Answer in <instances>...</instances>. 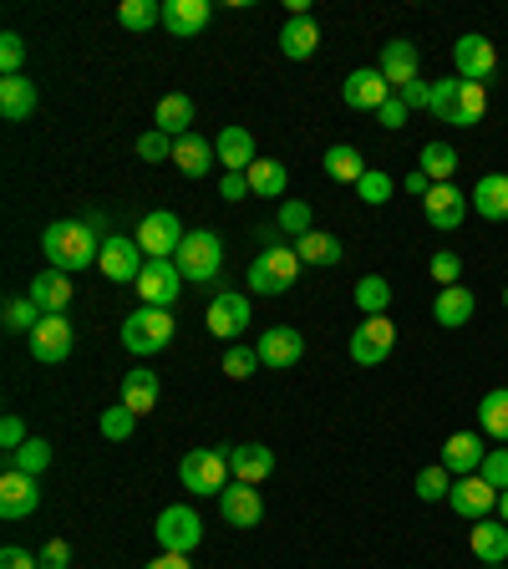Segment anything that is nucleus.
Here are the masks:
<instances>
[{"label": "nucleus", "mask_w": 508, "mask_h": 569, "mask_svg": "<svg viewBox=\"0 0 508 569\" xmlns=\"http://www.w3.org/2000/svg\"><path fill=\"white\" fill-rule=\"evenodd\" d=\"M41 250H47L51 270H67V275H77V270L102 260V240L87 219H57V224L41 234Z\"/></svg>", "instance_id": "1"}, {"label": "nucleus", "mask_w": 508, "mask_h": 569, "mask_svg": "<svg viewBox=\"0 0 508 569\" xmlns=\"http://www.w3.org/2000/svg\"><path fill=\"white\" fill-rule=\"evenodd\" d=\"M433 112L437 122L448 128H478L488 112V87L463 82V77H448V82H433Z\"/></svg>", "instance_id": "2"}, {"label": "nucleus", "mask_w": 508, "mask_h": 569, "mask_svg": "<svg viewBox=\"0 0 508 569\" xmlns=\"http://www.w3.org/2000/svg\"><path fill=\"white\" fill-rule=\"evenodd\" d=\"M301 280V255H295V244H270L260 250L250 265V291L254 295H285Z\"/></svg>", "instance_id": "3"}, {"label": "nucleus", "mask_w": 508, "mask_h": 569, "mask_svg": "<svg viewBox=\"0 0 508 569\" xmlns=\"http://www.w3.org/2000/svg\"><path fill=\"white\" fill-rule=\"evenodd\" d=\"M173 265L183 270V280H189V285H214V280H219V265H224V240H219L214 230L183 234Z\"/></svg>", "instance_id": "4"}, {"label": "nucleus", "mask_w": 508, "mask_h": 569, "mask_svg": "<svg viewBox=\"0 0 508 569\" xmlns=\"http://www.w3.org/2000/svg\"><path fill=\"white\" fill-rule=\"evenodd\" d=\"M179 484L189 494H224L230 488V443H219V448H194L189 458L179 463Z\"/></svg>", "instance_id": "5"}, {"label": "nucleus", "mask_w": 508, "mask_h": 569, "mask_svg": "<svg viewBox=\"0 0 508 569\" xmlns=\"http://www.w3.org/2000/svg\"><path fill=\"white\" fill-rule=\"evenodd\" d=\"M173 311H158V305H138L128 321H122V346L133 356H158L173 341Z\"/></svg>", "instance_id": "6"}, {"label": "nucleus", "mask_w": 508, "mask_h": 569, "mask_svg": "<svg viewBox=\"0 0 508 569\" xmlns=\"http://www.w3.org/2000/svg\"><path fill=\"white\" fill-rule=\"evenodd\" d=\"M153 534H158V545H163V555H194L199 539H204V519L189 504H169V509L158 514Z\"/></svg>", "instance_id": "7"}, {"label": "nucleus", "mask_w": 508, "mask_h": 569, "mask_svg": "<svg viewBox=\"0 0 508 569\" xmlns=\"http://www.w3.org/2000/svg\"><path fill=\"white\" fill-rule=\"evenodd\" d=\"M183 285H189V280H183V270L173 265V260H148L133 291H138V301H143V305H158V311H173V301L183 295Z\"/></svg>", "instance_id": "8"}, {"label": "nucleus", "mask_w": 508, "mask_h": 569, "mask_svg": "<svg viewBox=\"0 0 508 569\" xmlns=\"http://www.w3.org/2000/svg\"><path fill=\"white\" fill-rule=\"evenodd\" d=\"M392 352H397V326H392L387 315H366L362 326L352 331V362L356 366H382Z\"/></svg>", "instance_id": "9"}, {"label": "nucleus", "mask_w": 508, "mask_h": 569, "mask_svg": "<svg viewBox=\"0 0 508 569\" xmlns=\"http://www.w3.org/2000/svg\"><path fill=\"white\" fill-rule=\"evenodd\" d=\"M143 265H148V255L138 250V240H128V234H108V240H102L98 270L112 280V285H138Z\"/></svg>", "instance_id": "10"}, {"label": "nucleus", "mask_w": 508, "mask_h": 569, "mask_svg": "<svg viewBox=\"0 0 508 569\" xmlns=\"http://www.w3.org/2000/svg\"><path fill=\"white\" fill-rule=\"evenodd\" d=\"M138 250H143L148 260H173L179 255V244H183V224L179 214H169V209H158V214H148L143 224H138Z\"/></svg>", "instance_id": "11"}, {"label": "nucleus", "mask_w": 508, "mask_h": 569, "mask_svg": "<svg viewBox=\"0 0 508 569\" xmlns=\"http://www.w3.org/2000/svg\"><path fill=\"white\" fill-rule=\"evenodd\" d=\"M453 67H458L463 82H478V87H484L488 77L498 72V51H494V41L478 37V31L458 37V41H453Z\"/></svg>", "instance_id": "12"}, {"label": "nucleus", "mask_w": 508, "mask_h": 569, "mask_svg": "<svg viewBox=\"0 0 508 569\" xmlns=\"http://www.w3.org/2000/svg\"><path fill=\"white\" fill-rule=\"evenodd\" d=\"M448 504H453V514H458V519L478 524V519H488V514L498 509V488L488 484L484 473H468V478H458V484H453Z\"/></svg>", "instance_id": "13"}, {"label": "nucleus", "mask_w": 508, "mask_h": 569, "mask_svg": "<svg viewBox=\"0 0 508 569\" xmlns=\"http://www.w3.org/2000/svg\"><path fill=\"white\" fill-rule=\"evenodd\" d=\"M341 98H346V108L352 112H382L397 92H392L387 77L376 72V67H356V72L346 77V87H341Z\"/></svg>", "instance_id": "14"}, {"label": "nucleus", "mask_w": 508, "mask_h": 569, "mask_svg": "<svg viewBox=\"0 0 508 569\" xmlns=\"http://www.w3.org/2000/svg\"><path fill=\"white\" fill-rule=\"evenodd\" d=\"M209 331H214L219 341H240L244 331H250V295L240 291H219L214 301H209Z\"/></svg>", "instance_id": "15"}, {"label": "nucleus", "mask_w": 508, "mask_h": 569, "mask_svg": "<svg viewBox=\"0 0 508 569\" xmlns=\"http://www.w3.org/2000/svg\"><path fill=\"white\" fill-rule=\"evenodd\" d=\"M41 509V488H37V478L31 473H16V468H6L0 473V519H31V514Z\"/></svg>", "instance_id": "16"}, {"label": "nucleus", "mask_w": 508, "mask_h": 569, "mask_svg": "<svg viewBox=\"0 0 508 569\" xmlns=\"http://www.w3.org/2000/svg\"><path fill=\"white\" fill-rule=\"evenodd\" d=\"M72 321L67 315H41V326L31 331V356H37L41 366H57L72 356Z\"/></svg>", "instance_id": "17"}, {"label": "nucleus", "mask_w": 508, "mask_h": 569, "mask_svg": "<svg viewBox=\"0 0 508 569\" xmlns=\"http://www.w3.org/2000/svg\"><path fill=\"white\" fill-rule=\"evenodd\" d=\"M376 72L387 77L392 92H402V87H412L417 82V72H423V51L412 47L407 37L387 41V47H382V61H376Z\"/></svg>", "instance_id": "18"}, {"label": "nucleus", "mask_w": 508, "mask_h": 569, "mask_svg": "<svg viewBox=\"0 0 508 569\" xmlns=\"http://www.w3.org/2000/svg\"><path fill=\"white\" fill-rule=\"evenodd\" d=\"M254 352H260V366H270V372H285V366H295L305 356V336L295 326H270L265 336L254 341Z\"/></svg>", "instance_id": "19"}, {"label": "nucleus", "mask_w": 508, "mask_h": 569, "mask_svg": "<svg viewBox=\"0 0 508 569\" xmlns=\"http://www.w3.org/2000/svg\"><path fill=\"white\" fill-rule=\"evenodd\" d=\"M423 219L433 224V230H458L463 219H468V194L463 189H453V183H433V194L423 199Z\"/></svg>", "instance_id": "20"}, {"label": "nucleus", "mask_w": 508, "mask_h": 569, "mask_svg": "<svg viewBox=\"0 0 508 569\" xmlns=\"http://www.w3.org/2000/svg\"><path fill=\"white\" fill-rule=\"evenodd\" d=\"M230 473H234V484L260 488L275 473V448H265V443H240L234 448L230 443Z\"/></svg>", "instance_id": "21"}, {"label": "nucleus", "mask_w": 508, "mask_h": 569, "mask_svg": "<svg viewBox=\"0 0 508 569\" xmlns=\"http://www.w3.org/2000/svg\"><path fill=\"white\" fill-rule=\"evenodd\" d=\"M219 514H224V524H234V529H254V524L265 519V498H260V488L234 484L219 494Z\"/></svg>", "instance_id": "22"}, {"label": "nucleus", "mask_w": 508, "mask_h": 569, "mask_svg": "<svg viewBox=\"0 0 508 569\" xmlns=\"http://www.w3.org/2000/svg\"><path fill=\"white\" fill-rule=\"evenodd\" d=\"M468 209H478V219H488V224H504L508 219V173H484V179L473 183Z\"/></svg>", "instance_id": "23"}, {"label": "nucleus", "mask_w": 508, "mask_h": 569, "mask_svg": "<svg viewBox=\"0 0 508 569\" xmlns=\"http://www.w3.org/2000/svg\"><path fill=\"white\" fill-rule=\"evenodd\" d=\"M484 458H488V448H484V437H478V433H453L448 443H443V468H448L453 478L478 473V468H484Z\"/></svg>", "instance_id": "24"}, {"label": "nucleus", "mask_w": 508, "mask_h": 569, "mask_svg": "<svg viewBox=\"0 0 508 569\" xmlns=\"http://www.w3.org/2000/svg\"><path fill=\"white\" fill-rule=\"evenodd\" d=\"M72 291H77V285H72V275H67V270H41V275L31 280V291H26V295L41 305V315H61L67 305H72Z\"/></svg>", "instance_id": "25"}, {"label": "nucleus", "mask_w": 508, "mask_h": 569, "mask_svg": "<svg viewBox=\"0 0 508 569\" xmlns=\"http://www.w3.org/2000/svg\"><path fill=\"white\" fill-rule=\"evenodd\" d=\"M209 0H163V26H169L179 41H194L209 26Z\"/></svg>", "instance_id": "26"}, {"label": "nucleus", "mask_w": 508, "mask_h": 569, "mask_svg": "<svg viewBox=\"0 0 508 569\" xmlns=\"http://www.w3.org/2000/svg\"><path fill=\"white\" fill-rule=\"evenodd\" d=\"M41 92L31 77H0V118L6 122H26L31 112H37Z\"/></svg>", "instance_id": "27"}, {"label": "nucleus", "mask_w": 508, "mask_h": 569, "mask_svg": "<svg viewBox=\"0 0 508 569\" xmlns=\"http://www.w3.org/2000/svg\"><path fill=\"white\" fill-rule=\"evenodd\" d=\"M153 128L158 133H169L173 143L189 138L194 133V98H189V92H169V98L158 102V112H153Z\"/></svg>", "instance_id": "28"}, {"label": "nucleus", "mask_w": 508, "mask_h": 569, "mask_svg": "<svg viewBox=\"0 0 508 569\" xmlns=\"http://www.w3.org/2000/svg\"><path fill=\"white\" fill-rule=\"evenodd\" d=\"M478 565H508V524L504 519H478L468 534Z\"/></svg>", "instance_id": "29"}, {"label": "nucleus", "mask_w": 508, "mask_h": 569, "mask_svg": "<svg viewBox=\"0 0 508 569\" xmlns=\"http://www.w3.org/2000/svg\"><path fill=\"white\" fill-rule=\"evenodd\" d=\"M214 153H219V163H224L230 173H250V163H254V133H250V128H240V122H230V128L214 138Z\"/></svg>", "instance_id": "30"}, {"label": "nucleus", "mask_w": 508, "mask_h": 569, "mask_svg": "<svg viewBox=\"0 0 508 569\" xmlns=\"http://www.w3.org/2000/svg\"><path fill=\"white\" fill-rule=\"evenodd\" d=\"M473 311H478V301H473L468 285H448V291H437V301H433V321H437L443 331L468 326Z\"/></svg>", "instance_id": "31"}, {"label": "nucleus", "mask_w": 508, "mask_h": 569, "mask_svg": "<svg viewBox=\"0 0 508 569\" xmlns=\"http://www.w3.org/2000/svg\"><path fill=\"white\" fill-rule=\"evenodd\" d=\"M280 51L291 61H311L315 51H321V26H315V16H291L285 31H280Z\"/></svg>", "instance_id": "32"}, {"label": "nucleus", "mask_w": 508, "mask_h": 569, "mask_svg": "<svg viewBox=\"0 0 508 569\" xmlns=\"http://www.w3.org/2000/svg\"><path fill=\"white\" fill-rule=\"evenodd\" d=\"M244 179H250V194L254 199H280L285 189H291V169H285L280 158H254Z\"/></svg>", "instance_id": "33"}, {"label": "nucleus", "mask_w": 508, "mask_h": 569, "mask_svg": "<svg viewBox=\"0 0 508 569\" xmlns=\"http://www.w3.org/2000/svg\"><path fill=\"white\" fill-rule=\"evenodd\" d=\"M173 163H179V173H189V179H204V173L219 163V153H214V143H209V138L189 133V138H179V143H173Z\"/></svg>", "instance_id": "34"}, {"label": "nucleus", "mask_w": 508, "mask_h": 569, "mask_svg": "<svg viewBox=\"0 0 508 569\" xmlns=\"http://www.w3.org/2000/svg\"><path fill=\"white\" fill-rule=\"evenodd\" d=\"M158 397H163V387H158V376L148 372V366H133V372L122 376V407H133L138 417L153 413Z\"/></svg>", "instance_id": "35"}, {"label": "nucleus", "mask_w": 508, "mask_h": 569, "mask_svg": "<svg viewBox=\"0 0 508 569\" xmlns=\"http://www.w3.org/2000/svg\"><path fill=\"white\" fill-rule=\"evenodd\" d=\"M295 255H301V265H321V270H331V265H341V240L336 234H326V230H311V234H301L295 240Z\"/></svg>", "instance_id": "36"}, {"label": "nucleus", "mask_w": 508, "mask_h": 569, "mask_svg": "<svg viewBox=\"0 0 508 569\" xmlns=\"http://www.w3.org/2000/svg\"><path fill=\"white\" fill-rule=\"evenodd\" d=\"M321 163H326V173H331L336 183H362V179H366V158L356 153L352 143L326 148V158H321Z\"/></svg>", "instance_id": "37"}, {"label": "nucleus", "mask_w": 508, "mask_h": 569, "mask_svg": "<svg viewBox=\"0 0 508 569\" xmlns=\"http://www.w3.org/2000/svg\"><path fill=\"white\" fill-rule=\"evenodd\" d=\"M478 427H484V437H494V443H508V387L488 392V397L478 402Z\"/></svg>", "instance_id": "38"}, {"label": "nucleus", "mask_w": 508, "mask_h": 569, "mask_svg": "<svg viewBox=\"0 0 508 569\" xmlns=\"http://www.w3.org/2000/svg\"><path fill=\"white\" fill-rule=\"evenodd\" d=\"M6 468L41 478V473L51 468V443H47V437H26V443H21L16 453H6Z\"/></svg>", "instance_id": "39"}, {"label": "nucleus", "mask_w": 508, "mask_h": 569, "mask_svg": "<svg viewBox=\"0 0 508 569\" xmlns=\"http://www.w3.org/2000/svg\"><path fill=\"white\" fill-rule=\"evenodd\" d=\"M423 173L433 183H453V173H458V148H453V143H437V138H433V143L423 148Z\"/></svg>", "instance_id": "40"}, {"label": "nucleus", "mask_w": 508, "mask_h": 569, "mask_svg": "<svg viewBox=\"0 0 508 569\" xmlns=\"http://www.w3.org/2000/svg\"><path fill=\"white\" fill-rule=\"evenodd\" d=\"M37 326H41V305L31 301V295H11V301H6V331H11V336H31Z\"/></svg>", "instance_id": "41"}, {"label": "nucleus", "mask_w": 508, "mask_h": 569, "mask_svg": "<svg viewBox=\"0 0 508 569\" xmlns=\"http://www.w3.org/2000/svg\"><path fill=\"white\" fill-rule=\"evenodd\" d=\"M387 305H392V285L382 275H366V280H356V311L362 315H387Z\"/></svg>", "instance_id": "42"}, {"label": "nucleus", "mask_w": 508, "mask_h": 569, "mask_svg": "<svg viewBox=\"0 0 508 569\" xmlns=\"http://www.w3.org/2000/svg\"><path fill=\"white\" fill-rule=\"evenodd\" d=\"M118 21L128 31H153V26H163V6H153V0H122Z\"/></svg>", "instance_id": "43"}, {"label": "nucleus", "mask_w": 508, "mask_h": 569, "mask_svg": "<svg viewBox=\"0 0 508 569\" xmlns=\"http://www.w3.org/2000/svg\"><path fill=\"white\" fill-rule=\"evenodd\" d=\"M417 498H423V504H437V498H448L453 494V473L443 468V463H433V468H423L417 473Z\"/></svg>", "instance_id": "44"}, {"label": "nucleus", "mask_w": 508, "mask_h": 569, "mask_svg": "<svg viewBox=\"0 0 508 569\" xmlns=\"http://www.w3.org/2000/svg\"><path fill=\"white\" fill-rule=\"evenodd\" d=\"M224 376H230V382H250L254 372H260V352H254V346H240V341H234L230 352H224Z\"/></svg>", "instance_id": "45"}, {"label": "nucleus", "mask_w": 508, "mask_h": 569, "mask_svg": "<svg viewBox=\"0 0 508 569\" xmlns=\"http://www.w3.org/2000/svg\"><path fill=\"white\" fill-rule=\"evenodd\" d=\"M98 427H102V437H108V443H128V437H133V427H138V413L118 402V407H108V413H102Z\"/></svg>", "instance_id": "46"}, {"label": "nucleus", "mask_w": 508, "mask_h": 569, "mask_svg": "<svg viewBox=\"0 0 508 569\" xmlns=\"http://www.w3.org/2000/svg\"><path fill=\"white\" fill-rule=\"evenodd\" d=\"M392 194H397V183H392V173H382V169H366V179L356 183V199H362V204H387Z\"/></svg>", "instance_id": "47"}, {"label": "nucleus", "mask_w": 508, "mask_h": 569, "mask_svg": "<svg viewBox=\"0 0 508 569\" xmlns=\"http://www.w3.org/2000/svg\"><path fill=\"white\" fill-rule=\"evenodd\" d=\"M275 224L291 240H301V234H311L315 230V214H311V204H280V214H275Z\"/></svg>", "instance_id": "48"}, {"label": "nucleus", "mask_w": 508, "mask_h": 569, "mask_svg": "<svg viewBox=\"0 0 508 569\" xmlns=\"http://www.w3.org/2000/svg\"><path fill=\"white\" fill-rule=\"evenodd\" d=\"M427 275L448 291V285H463V255H453V250H437L433 265H427Z\"/></svg>", "instance_id": "49"}, {"label": "nucleus", "mask_w": 508, "mask_h": 569, "mask_svg": "<svg viewBox=\"0 0 508 569\" xmlns=\"http://www.w3.org/2000/svg\"><path fill=\"white\" fill-rule=\"evenodd\" d=\"M21 61H26V41L16 37V31H6V37H0V72L21 77Z\"/></svg>", "instance_id": "50"}, {"label": "nucleus", "mask_w": 508, "mask_h": 569, "mask_svg": "<svg viewBox=\"0 0 508 569\" xmlns=\"http://www.w3.org/2000/svg\"><path fill=\"white\" fill-rule=\"evenodd\" d=\"M138 158H143V163H163V158H173V138L169 133H143L138 138Z\"/></svg>", "instance_id": "51"}, {"label": "nucleus", "mask_w": 508, "mask_h": 569, "mask_svg": "<svg viewBox=\"0 0 508 569\" xmlns=\"http://www.w3.org/2000/svg\"><path fill=\"white\" fill-rule=\"evenodd\" d=\"M478 473H484L488 484L504 494V488H508V448H488V458H484V468H478Z\"/></svg>", "instance_id": "52"}, {"label": "nucleus", "mask_w": 508, "mask_h": 569, "mask_svg": "<svg viewBox=\"0 0 508 569\" xmlns=\"http://www.w3.org/2000/svg\"><path fill=\"white\" fill-rule=\"evenodd\" d=\"M407 118H412V112H407V102H402V98H392L387 108L376 112V122H382L387 133H402V128H407Z\"/></svg>", "instance_id": "53"}, {"label": "nucleus", "mask_w": 508, "mask_h": 569, "mask_svg": "<svg viewBox=\"0 0 508 569\" xmlns=\"http://www.w3.org/2000/svg\"><path fill=\"white\" fill-rule=\"evenodd\" d=\"M37 559H41V569H67L72 565V545H67V539H51Z\"/></svg>", "instance_id": "54"}, {"label": "nucleus", "mask_w": 508, "mask_h": 569, "mask_svg": "<svg viewBox=\"0 0 508 569\" xmlns=\"http://www.w3.org/2000/svg\"><path fill=\"white\" fill-rule=\"evenodd\" d=\"M397 98L407 102V112H412V108H433V82H423V77H417L412 87H402Z\"/></svg>", "instance_id": "55"}, {"label": "nucleus", "mask_w": 508, "mask_h": 569, "mask_svg": "<svg viewBox=\"0 0 508 569\" xmlns=\"http://www.w3.org/2000/svg\"><path fill=\"white\" fill-rule=\"evenodd\" d=\"M21 443H26V423H21V417H6V423H0V448H6V453H16V448H21Z\"/></svg>", "instance_id": "56"}, {"label": "nucleus", "mask_w": 508, "mask_h": 569, "mask_svg": "<svg viewBox=\"0 0 508 569\" xmlns=\"http://www.w3.org/2000/svg\"><path fill=\"white\" fill-rule=\"evenodd\" d=\"M0 569H41V559H31L21 545H6L0 549Z\"/></svg>", "instance_id": "57"}, {"label": "nucleus", "mask_w": 508, "mask_h": 569, "mask_svg": "<svg viewBox=\"0 0 508 569\" xmlns=\"http://www.w3.org/2000/svg\"><path fill=\"white\" fill-rule=\"evenodd\" d=\"M219 194H224V199L234 204V199L250 194V179H244V173H224V179H219Z\"/></svg>", "instance_id": "58"}, {"label": "nucleus", "mask_w": 508, "mask_h": 569, "mask_svg": "<svg viewBox=\"0 0 508 569\" xmlns=\"http://www.w3.org/2000/svg\"><path fill=\"white\" fill-rule=\"evenodd\" d=\"M402 189H407L412 199H427V194H433V179H427V173L417 169V173H407V179H402Z\"/></svg>", "instance_id": "59"}, {"label": "nucleus", "mask_w": 508, "mask_h": 569, "mask_svg": "<svg viewBox=\"0 0 508 569\" xmlns=\"http://www.w3.org/2000/svg\"><path fill=\"white\" fill-rule=\"evenodd\" d=\"M143 569H194V565H189V555H158L153 565H143Z\"/></svg>", "instance_id": "60"}, {"label": "nucleus", "mask_w": 508, "mask_h": 569, "mask_svg": "<svg viewBox=\"0 0 508 569\" xmlns=\"http://www.w3.org/2000/svg\"><path fill=\"white\" fill-rule=\"evenodd\" d=\"M498 519L508 524V488H504V494H498Z\"/></svg>", "instance_id": "61"}, {"label": "nucleus", "mask_w": 508, "mask_h": 569, "mask_svg": "<svg viewBox=\"0 0 508 569\" xmlns=\"http://www.w3.org/2000/svg\"><path fill=\"white\" fill-rule=\"evenodd\" d=\"M504 305H508V285H504Z\"/></svg>", "instance_id": "62"}, {"label": "nucleus", "mask_w": 508, "mask_h": 569, "mask_svg": "<svg viewBox=\"0 0 508 569\" xmlns=\"http://www.w3.org/2000/svg\"><path fill=\"white\" fill-rule=\"evenodd\" d=\"M488 569H504V565H488Z\"/></svg>", "instance_id": "63"}, {"label": "nucleus", "mask_w": 508, "mask_h": 569, "mask_svg": "<svg viewBox=\"0 0 508 569\" xmlns=\"http://www.w3.org/2000/svg\"><path fill=\"white\" fill-rule=\"evenodd\" d=\"M504 569H508V565H504Z\"/></svg>", "instance_id": "64"}]
</instances>
